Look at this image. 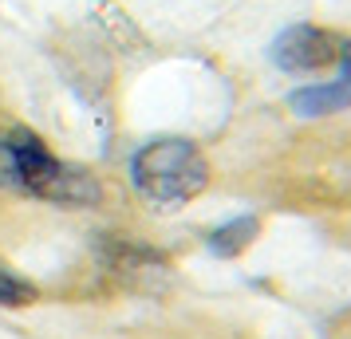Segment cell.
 Wrapping results in <instances>:
<instances>
[{"label": "cell", "instance_id": "4", "mask_svg": "<svg viewBox=\"0 0 351 339\" xmlns=\"http://www.w3.org/2000/svg\"><path fill=\"white\" fill-rule=\"evenodd\" d=\"M99 257L114 276H123L130 284H154L166 276V260L154 253L146 241H123V237H103L99 241Z\"/></svg>", "mask_w": 351, "mask_h": 339}, {"label": "cell", "instance_id": "2", "mask_svg": "<svg viewBox=\"0 0 351 339\" xmlns=\"http://www.w3.org/2000/svg\"><path fill=\"white\" fill-rule=\"evenodd\" d=\"M4 142L12 150L16 190L44 197V201H56V205H99V197H103L99 181L91 178L83 166L60 162L36 130L16 127Z\"/></svg>", "mask_w": 351, "mask_h": 339}, {"label": "cell", "instance_id": "1", "mask_svg": "<svg viewBox=\"0 0 351 339\" xmlns=\"http://www.w3.org/2000/svg\"><path fill=\"white\" fill-rule=\"evenodd\" d=\"M130 181L154 205H186L209 186V162L190 138H154L130 158Z\"/></svg>", "mask_w": 351, "mask_h": 339}, {"label": "cell", "instance_id": "5", "mask_svg": "<svg viewBox=\"0 0 351 339\" xmlns=\"http://www.w3.org/2000/svg\"><path fill=\"white\" fill-rule=\"evenodd\" d=\"M288 107L304 118H324V114H335L351 107V83L339 75L332 83H308V87H296L288 95Z\"/></svg>", "mask_w": 351, "mask_h": 339}, {"label": "cell", "instance_id": "3", "mask_svg": "<svg viewBox=\"0 0 351 339\" xmlns=\"http://www.w3.org/2000/svg\"><path fill=\"white\" fill-rule=\"evenodd\" d=\"M348 48V36L328 32L319 24H292L272 40V64L280 71H319V67H339Z\"/></svg>", "mask_w": 351, "mask_h": 339}, {"label": "cell", "instance_id": "7", "mask_svg": "<svg viewBox=\"0 0 351 339\" xmlns=\"http://www.w3.org/2000/svg\"><path fill=\"white\" fill-rule=\"evenodd\" d=\"M36 296V284H28L24 276L16 273H8V268H0V307H24V304H32Z\"/></svg>", "mask_w": 351, "mask_h": 339}, {"label": "cell", "instance_id": "6", "mask_svg": "<svg viewBox=\"0 0 351 339\" xmlns=\"http://www.w3.org/2000/svg\"><path fill=\"white\" fill-rule=\"evenodd\" d=\"M256 233H261V221H256L253 213H237V217L221 221L209 233V253L213 257H241L256 241Z\"/></svg>", "mask_w": 351, "mask_h": 339}, {"label": "cell", "instance_id": "8", "mask_svg": "<svg viewBox=\"0 0 351 339\" xmlns=\"http://www.w3.org/2000/svg\"><path fill=\"white\" fill-rule=\"evenodd\" d=\"M0 186H16V166H12V150L0 138Z\"/></svg>", "mask_w": 351, "mask_h": 339}]
</instances>
